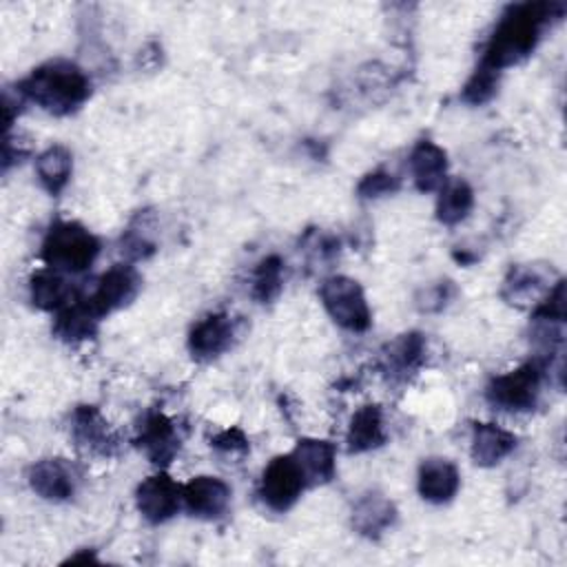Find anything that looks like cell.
I'll use <instances>...</instances> for the list:
<instances>
[{"label": "cell", "mask_w": 567, "mask_h": 567, "mask_svg": "<svg viewBox=\"0 0 567 567\" xmlns=\"http://www.w3.org/2000/svg\"><path fill=\"white\" fill-rule=\"evenodd\" d=\"M319 297L337 326L350 332H363L370 328L372 315L359 281L346 275H332L321 284Z\"/></svg>", "instance_id": "5b68a950"}, {"label": "cell", "mask_w": 567, "mask_h": 567, "mask_svg": "<svg viewBox=\"0 0 567 567\" xmlns=\"http://www.w3.org/2000/svg\"><path fill=\"white\" fill-rule=\"evenodd\" d=\"M97 317L95 312L86 306V301H71L69 306H64L58 317H55V323H53V332L62 339V341H69V343H75V341H84V339H91L97 330Z\"/></svg>", "instance_id": "cb8c5ba5"}, {"label": "cell", "mask_w": 567, "mask_h": 567, "mask_svg": "<svg viewBox=\"0 0 567 567\" xmlns=\"http://www.w3.org/2000/svg\"><path fill=\"white\" fill-rule=\"evenodd\" d=\"M452 297V286L450 281H441L427 290H423V295L419 297V306L421 310H441Z\"/></svg>", "instance_id": "f546056e"}, {"label": "cell", "mask_w": 567, "mask_h": 567, "mask_svg": "<svg viewBox=\"0 0 567 567\" xmlns=\"http://www.w3.org/2000/svg\"><path fill=\"white\" fill-rule=\"evenodd\" d=\"M461 485L458 470L447 458H425L419 467V494L427 503H447L456 496Z\"/></svg>", "instance_id": "2e32d148"}, {"label": "cell", "mask_w": 567, "mask_h": 567, "mask_svg": "<svg viewBox=\"0 0 567 567\" xmlns=\"http://www.w3.org/2000/svg\"><path fill=\"white\" fill-rule=\"evenodd\" d=\"M179 441L182 439L175 421L157 410L144 416L140 425V434L135 439L137 447L157 467H166L175 458V454L179 452Z\"/></svg>", "instance_id": "30bf717a"}, {"label": "cell", "mask_w": 567, "mask_h": 567, "mask_svg": "<svg viewBox=\"0 0 567 567\" xmlns=\"http://www.w3.org/2000/svg\"><path fill=\"white\" fill-rule=\"evenodd\" d=\"M140 284L142 279L131 264H115L106 272H102L95 290L84 301L100 319L133 301L140 290Z\"/></svg>", "instance_id": "52a82bcc"}, {"label": "cell", "mask_w": 567, "mask_h": 567, "mask_svg": "<svg viewBox=\"0 0 567 567\" xmlns=\"http://www.w3.org/2000/svg\"><path fill=\"white\" fill-rule=\"evenodd\" d=\"M290 454L301 467L308 485L328 483L337 474V456H334V445L330 441L299 439Z\"/></svg>", "instance_id": "9a60e30c"}, {"label": "cell", "mask_w": 567, "mask_h": 567, "mask_svg": "<svg viewBox=\"0 0 567 567\" xmlns=\"http://www.w3.org/2000/svg\"><path fill=\"white\" fill-rule=\"evenodd\" d=\"M71 436L75 445L91 456L109 458L117 452V434L95 405L75 408L71 419Z\"/></svg>", "instance_id": "ba28073f"}, {"label": "cell", "mask_w": 567, "mask_h": 567, "mask_svg": "<svg viewBox=\"0 0 567 567\" xmlns=\"http://www.w3.org/2000/svg\"><path fill=\"white\" fill-rule=\"evenodd\" d=\"M210 445L219 452H226V454H246L248 452V439L239 427L221 430L219 434H215L210 439Z\"/></svg>", "instance_id": "f1b7e54d"}, {"label": "cell", "mask_w": 567, "mask_h": 567, "mask_svg": "<svg viewBox=\"0 0 567 567\" xmlns=\"http://www.w3.org/2000/svg\"><path fill=\"white\" fill-rule=\"evenodd\" d=\"M73 171V157L71 151L62 144H53L47 151H42L35 159V173L40 177V184L51 193L58 195L69 184Z\"/></svg>", "instance_id": "603a6c76"}, {"label": "cell", "mask_w": 567, "mask_h": 567, "mask_svg": "<svg viewBox=\"0 0 567 567\" xmlns=\"http://www.w3.org/2000/svg\"><path fill=\"white\" fill-rule=\"evenodd\" d=\"M410 173H412L414 186L421 193L441 188L447 182L445 179L447 153L439 144L430 140H421L410 153Z\"/></svg>", "instance_id": "e0dca14e"}, {"label": "cell", "mask_w": 567, "mask_h": 567, "mask_svg": "<svg viewBox=\"0 0 567 567\" xmlns=\"http://www.w3.org/2000/svg\"><path fill=\"white\" fill-rule=\"evenodd\" d=\"M29 295L33 306H38L40 310H62L71 303L73 288L58 270L44 268L31 275Z\"/></svg>", "instance_id": "7402d4cb"}, {"label": "cell", "mask_w": 567, "mask_h": 567, "mask_svg": "<svg viewBox=\"0 0 567 567\" xmlns=\"http://www.w3.org/2000/svg\"><path fill=\"white\" fill-rule=\"evenodd\" d=\"M235 337V323L228 315L215 312L197 321L188 334V350L195 359H215L226 352Z\"/></svg>", "instance_id": "5bb4252c"}, {"label": "cell", "mask_w": 567, "mask_h": 567, "mask_svg": "<svg viewBox=\"0 0 567 567\" xmlns=\"http://www.w3.org/2000/svg\"><path fill=\"white\" fill-rule=\"evenodd\" d=\"M385 427H383V412L377 403H365L361 405L352 419H350V427H348V450L359 454V452H370L377 450L385 443Z\"/></svg>", "instance_id": "ffe728a7"}, {"label": "cell", "mask_w": 567, "mask_h": 567, "mask_svg": "<svg viewBox=\"0 0 567 567\" xmlns=\"http://www.w3.org/2000/svg\"><path fill=\"white\" fill-rule=\"evenodd\" d=\"M284 288V261L279 255L264 257L252 272V299L257 303H270Z\"/></svg>", "instance_id": "484cf974"}, {"label": "cell", "mask_w": 567, "mask_h": 567, "mask_svg": "<svg viewBox=\"0 0 567 567\" xmlns=\"http://www.w3.org/2000/svg\"><path fill=\"white\" fill-rule=\"evenodd\" d=\"M496 89H498V73L489 71L485 66H478L472 73V78L465 82L461 97L467 104H485V102H489L494 97Z\"/></svg>", "instance_id": "4316f807"}, {"label": "cell", "mask_w": 567, "mask_h": 567, "mask_svg": "<svg viewBox=\"0 0 567 567\" xmlns=\"http://www.w3.org/2000/svg\"><path fill=\"white\" fill-rule=\"evenodd\" d=\"M394 190H399V179L388 171H372L357 186V193L361 199H377Z\"/></svg>", "instance_id": "83f0119b"}, {"label": "cell", "mask_w": 567, "mask_h": 567, "mask_svg": "<svg viewBox=\"0 0 567 567\" xmlns=\"http://www.w3.org/2000/svg\"><path fill=\"white\" fill-rule=\"evenodd\" d=\"M516 447V436L496 423H474L472 427V458L481 467H492L509 456Z\"/></svg>", "instance_id": "d6986e66"}, {"label": "cell", "mask_w": 567, "mask_h": 567, "mask_svg": "<svg viewBox=\"0 0 567 567\" xmlns=\"http://www.w3.org/2000/svg\"><path fill=\"white\" fill-rule=\"evenodd\" d=\"M100 252L97 237L78 221L60 219L51 224L42 239V259L53 270L82 272L86 270Z\"/></svg>", "instance_id": "3957f363"}, {"label": "cell", "mask_w": 567, "mask_h": 567, "mask_svg": "<svg viewBox=\"0 0 567 567\" xmlns=\"http://www.w3.org/2000/svg\"><path fill=\"white\" fill-rule=\"evenodd\" d=\"M565 11L563 2H520L507 7L501 16L478 66L501 73L503 69L525 60L538 44L543 29L560 18Z\"/></svg>", "instance_id": "6da1fadb"}, {"label": "cell", "mask_w": 567, "mask_h": 567, "mask_svg": "<svg viewBox=\"0 0 567 567\" xmlns=\"http://www.w3.org/2000/svg\"><path fill=\"white\" fill-rule=\"evenodd\" d=\"M306 487H308L306 476L297 465L295 456L284 454V456H275L266 465L259 483V496L270 509L288 512L299 501Z\"/></svg>", "instance_id": "8992f818"}, {"label": "cell", "mask_w": 567, "mask_h": 567, "mask_svg": "<svg viewBox=\"0 0 567 567\" xmlns=\"http://www.w3.org/2000/svg\"><path fill=\"white\" fill-rule=\"evenodd\" d=\"M436 202V217L445 226L463 221L474 206V190L465 179H450L441 188Z\"/></svg>", "instance_id": "d4e9b609"}, {"label": "cell", "mask_w": 567, "mask_h": 567, "mask_svg": "<svg viewBox=\"0 0 567 567\" xmlns=\"http://www.w3.org/2000/svg\"><path fill=\"white\" fill-rule=\"evenodd\" d=\"M31 489L47 501H66L75 494L78 470L66 458H42L29 467Z\"/></svg>", "instance_id": "8fae6325"}, {"label": "cell", "mask_w": 567, "mask_h": 567, "mask_svg": "<svg viewBox=\"0 0 567 567\" xmlns=\"http://www.w3.org/2000/svg\"><path fill=\"white\" fill-rule=\"evenodd\" d=\"M551 290L549 277L536 266H514L503 281V299L516 306L538 303Z\"/></svg>", "instance_id": "44dd1931"}, {"label": "cell", "mask_w": 567, "mask_h": 567, "mask_svg": "<svg viewBox=\"0 0 567 567\" xmlns=\"http://www.w3.org/2000/svg\"><path fill=\"white\" fill-rule=\"evenodd\" d=\"M186 509L197 518H219L230 503V487L217 476H195L182 487Z\"/></svg>", "instance_id": "4fadbf2b"}, {"label": "cell", "mask_w": 567, "mask_h": 567, "mask_svg": "<svg viewBox=\"0 0 567 567\" xmlns=\"http://www.w3.org/2000/svg\"><path fill=\"white\" fill-rule=\"evenodd\" d=\"M425 337L421 332H405L385 343L381 350V370L392 381H408L425 361Z\"/></svg>", "instance_id": "7c38bea8"}, {"label": "cell", "mask_w": 567, "mask_h": 567, "mask_svg": "<svg viewBox=\"0 0 567 567\" xmlns=\"http://www.w3.org/2000/svg\"><path fill=\"white\" fill-rule=\"evenodd\" d=\"M18 91L47 113L69 115L89 100L91 82L75 62L49 60L33 69L18 84Z\"/></svg>", "instance_id": "7a4b0ae2"}, {"label": "cell", "mask_w": 567, "mask_h": 567, "mask_svg": "<svg viewBox=\"0 0 567 567\" xmlns=\"http://www.w3.org/2000/svg\"><path fill=\"white\" fill-rule=\"evenodd\" d=\"M547 363L543 359L527 361L505 374L494 377L487 388V401L505 412H527L536 405Z\"/></svg>", "instance_id": "277c9868"}, {"label": "cell", "mask_w": 567, "mask_h": 567, "mask_svg": "<svg viewBox=\"0 0 567 567\" xmlns=\"http://www.w3.org/2000/svg\"><path fill=\"white\" fill-rule=\"evenodd\" d=\"M396 520V507L379 492L363 494L352 507V527L365 538H379Z\"/></svg>", "instance_id": "ac0fdd59"}, {"label": "cell", "mask_w": 567, "mask_h": 567, "mask_svg": "<svg viewBox=\"0 0 567 567\" xmlns=\"http://www.w3.org/2000/svg\"><path fill=\"white\" fill-rule=\"evenodd\" d=\"M135 503L140 514L148 523L157 525L177 514L182 503V487L166 472H157L137 485Z\"/></svg>", "instance_id": "9c48e42d"}, {"label": "cell", "mask_w": 567, "mask_h": 567, "mask_svg": "<svg viewBox=\"0 0 567 567\" xmlns=\"http://www.w3.org/2000/svg\"><path fill=\"white\" fill-rule=\"evenodd\" d=\"M80 560H97L93 551H84V554H75L69 558V563H80Z\"/></svg>", "instance_id": "4dcf8cb0"}]
</instances>
